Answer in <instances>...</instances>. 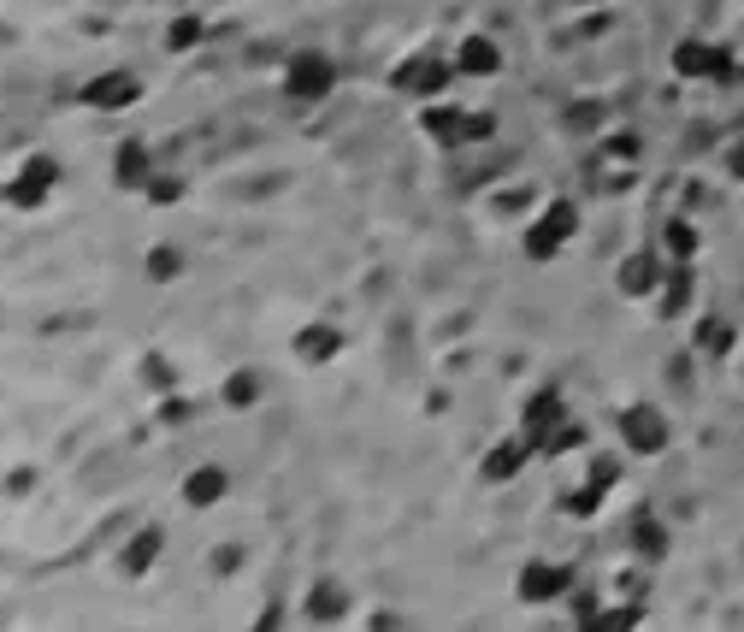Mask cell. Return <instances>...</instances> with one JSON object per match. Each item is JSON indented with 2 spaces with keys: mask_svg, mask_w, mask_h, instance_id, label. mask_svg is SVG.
I'll list each match as a JSON object with an SVG mask.
<instances>
[{
  "mask_svg": "<svg viewBox=\"0 0 744 632\" xmlns=\"http://www.w3.org/2000/svg\"><path fill=\"white\" fill-rule=\"evenodd\" d=\"M668 249H674V254L685 260V254L697 249V231H691V225H668Z\"/></svg>",
  "mask_w": 744,
  "mask_h": 632,
  "instance_id": "obj_27",
  "label": "cell"
},
{
  "mask_svg": "<svg viewBox=\"0 0 744 632\" xmlns=\"http://www.w3.org/2000/svg\"><path fill=\"white\" fill-rule=\"evenodd\" d=\"M54 190H60V160H54V154H24L18 172L6 178V201H12L18 213H42Z\"/></svg>",
  "mask_w": 744,
  "mask_h": 632,
  "instance_id": "obj_1",
  "label": "cell"
},
{
  "mask_svg": "<svg viewBox=\"0 0 744 632\" xmlns=\"http://www.w3.org/2000/svg\"><path fill=\"white\" fill-rule=\"evenodd\" d=\"M561 420H567V408H561L556 390H538V396L526 402V438H532V443L544 438L550 426H561Z\"/></svg>",
  "mask_w": 744,
  "mask_h": 632,
  "instance_id": "obj_16",
  "label": "cell"
},
{
  "mask_svg": "<svg viewBox=\"0 0 744 632\" xmlns=\"http://www.w3.org/2000/svg\"><path fill=\"white\" fill-rule=\"evenodd\" d=\"M160 420H166V426H184V420H189V402L166 390V396H160Z\"/></svg>",
  "mask_w": 744,
  "mask_h": 632,
  "instance_id": "obj_25",
  "label": "cell"
},
{
  "mask_svg": "<svg viewBox=\"0 0 744 632\" xmlns=\"http://www.w3.org/2000/svg\"><path fill=\"white\" fill-rule=\"evenodd\" d=\"M142 384H148V390H160V396H166V390H172V384H178V367H172V361H166V355H160V349H148V355H142Z\"/></svg>",
  "mask_w": 744,
  "mask_h": 632,
  "instance_id": "obj_21",
  "label": "cell"
},
{
  "mask_svg": "<svg viewBox=\"0 0 744 632\" xmlns=\"http://www.w3.org/2000/svg\"><path fill=\"white\" fill-rule=\"evenodd\" d=\"M620 438H626V449H638V455H656V449H668V420L656 408H626L620 414Z\"/></svg>",
  "mask_w": 744,
  "mask_h": 632,
  "instance_id": "obj_6",
  "label": "cell"
},
{
  "mask_svg": "<svg viewBox=\"0 0 744 632\" xmlns=\"http://www.w3.org/2000/svg\"><path fill=\"white\" fill-rule=\"evenodd\" d=\"M136 95H142V83H136L130 71H101L95 83H83V89H77V101H83L89 113H124Z\"/></svg>",
  "mask_w": 744,
  "mask_h": 632,
  "instance_id": "obj_4",
  "label": "cell"
},
{
  "mask_svg": "<svg viewBox=\"0 0 744 632\" xmlns=\"http://www.w3.org/2000/svg\"><path fill=\"white\" fill-rule=\"evenodd\" d=\"M290 349H296V361H308V367H325V361H331V355L343 349V337H337L331 325H302Z\"/></svg>",
  "mask_w": 744,
  "mask_h": 632,
  "instance_id": "obj_12",
  "label": "cell"
},
{
  "mask_svg": "<svg viewBox=\"0 0 744 632\" xmlns=\"http://www.w3.org/2000/svg\"><path fill=\"white\" fill-rule=\"evenodd\" d=\"M0 201H6V184H0Z\"/></svg>",
  "mask_w": 744,
  "mask_h": 632,
  "instance_id": "obj_32",
  "label": "cell"
},
{
  "mask_svg": "<svg viewBox=\"0 0 744 632\" xmlns=\"http://www.w3.org/2000/svg\"><path fill=\"white\" fill-rule=\"evenodd\" d=\"M308 615H313V621H343V585H313V591H308Z\"/></svg>",
  "mask_w": 744,
  "mask_h": 632,
  "instance_id": "obj_20",
  "label": "cell"
},
{
  "mask_svg": "<svg viewBox=\"0 0 744 632\" xmlns=\"http://www.w3.org/2000/svg\"><path fill=\"white\" fill-rule=\"evenodd\" d=\"M455 71L437 60V54H414V60H402L390 71V83L402 89V95H443V83H449Z\"/></svg>",
  "mask_w": 744,
  "mask_h": 632,
  "instance_id": "obj_5",
  "label": "cell"
},
{
  "mask_svg": "<svg viewBox=\"0 0 744 632\" xmlns=\"http://www.w3.org/2000/svg\"><path fill=\"white\" fill-rule=\"evenodd\" d=\"M491 136H496L491 113H467V142H491Z\"/></svg>",
  "mask_w": 744,
  "mask_h": 632,
  "instance_id": "obj_26",
  "label": "cell"
},
{
  "mask_svg": "<svg viewBox=\"0 0 744 632\" xmlns=\"http://www.w3.org/2000/svg\"><path fill=\"white\" fill-rule=\"evenodd\" d=\"M148 201H154V207H172V201H184V184H178V178H166V172H154V178H148Z\"/></svg>",
  "mask_w": 744,
  "mask_h": 632,
  "instance_id": "obj_23",
  "label": "cell"
},
{
  "mask_svg": "<svg viewBox=\"0 0 744 632\" xmlns=\"http://www.w3.org/2000/svg\"><path fill=\"white\" fill-rule=\"evenodd\" d=\"M632 538H638V550L662 556V526H656V520H638V526H632Z\"/></svg>",
  "mask_w": 744,
  "mask_h": 632,
  "instance_id": "obj_24",
  "label": "cell"
},
{
  "mask_svg": "<svg viewBox=\"0 0 744 632\" xmlns=\"http://www.w3.org/2000/svg\"><path fill=\"white\" fill-rule=\"evenodd\" d=\"M532 449H538V443L526 438V432H520V438H508V443H491V455H485V479H514V473H520V467H526V455H532Z\"/></svg>",
  "mask_w": 744,
  "mask_h": 632,
  "instance_id": "obj_11",
  "label": "cell"
},
{
  "mask_svg": "<svg viewBox=\"0 0 744 632\" xmlns=\"http://www.w3.org/2000/svg\"><path fill=\"white\" fill-rule=\"evenodd\" d=\"M166 48H172V54L201 48V18H172V24H166Z\"/></svg>",
  "mask_w": 744,
  "mask_h": 632,
  "instance_id": "obj_22",
  "label": "cell"
},
{
  "mask_svg": "<svg viewBox=\"0 0 744 632\" xmlns=\"http://www.w3.org/2000/svg\"><path fill=\"white\" fill-rule=\"evenodd\" d=\"M656 284H662V272H656L650 254H632V260L620 266V290H626V296H650Z\"/></svg>",
  "mask_w": 744,
  "mask_h": 632,
  "instance_id": "obj_18",
  "label": "cell"
},
{
  "mask_svg": "<svg viewBox=\"0 0 744 632\" xmlns=\"http://www.w3.org/2000/svg\"><path fill=\"white\" fill-rule=\"evenodd\" d=\"M674 71H680V77L727 83V77H733V54H727V48H709V42H685L680 54H674Z\"/></svg>",
  "mask_w": 744,
  "mask_h": 632,
  "instance_id": "obj_7",
  "label": "cell"
},
{
  "mask_svg": "<svg viewBox=\"0 0 744 632\" xmlns=\"http://www.w3.org/2000/svg\"><path fill=\"white\" fill-rule=\"evenodd\" d=\"M455 71H467V77H491V71H502V48H496L491 36H467L461 54H455Z\"/></svg>",
  "mask_w": 744,
  "mask_h": 632,
  "instance_id": "obj_13",
  "label": "cell"
},
{
  "mask_svg": "<svg viewBox=\"0 0 744 632\" xmlns=\"http://www.w3.org/2000/svg\"><path fill=\"white\" fill-rule=\"evenodd\" d=\"M638 621H644V609H609V615L597 609V627H638Z\"/></svg>",
  "mask_w": 744,
  "mask_h": 632,
  "instance_id": "obj_28",
  "label": "cell"
},
{
  "mask_svg": "<svg viewBox=\"0 0 744 632\" xmlns=\"http://www.w3.org/2000/svg\"><path fill=\"white\" fill-rule=\"evenodd\" d=\"M6 491H12V497H24V491H36V473H30V467H18V473L6 479Z\"/></svg>",
  "mask_w": 744,
  "mask_h": 632,
  "instance_id": "obj_31",
  "label": "cell"
},
{
  "mask_svg": "<svg viewBox=\"0 0 744 632\" xmlns=\"http://www.w3.org/2000/svg\"><path fill=\"white\" fill-rule=\"evenodd\" d=\"M567 585H573V573H567V568H550V562H526L514 591H520V603H556Z\"/></svg>",
  "mask_w": 744,
  "mask_h": 632,
  "instance_id": "obj_9",
  "label": "cell"
},
{
  "mask_svg": "<svg viewBox=\"0 0 744 632\" xmlns=\"http://www.w3.org/2000/svg\"><path fill=\"white\" fill-rule=\"evenodd\" d=\"M585 125H603V107H591V101H585V107H573V113H567V130H585Z\"/></svg>",
  "mask_w": 744,
  "mask_h": 632,
  "instance_id": "obj_29",
  "label": "cell"
},
{
  "mask_svg": "<svg viewBox=\"0 0 744 632\" xmlns=\"http://www.w3.org/2000/svg\"><path fill=\"white\" fill-rule=\"evenodd\" d=\"M703 343H709V349H727V343H733V325H721V319H715V325L703 331Z\"/></svg>",
  "mask_w": 744,
  "mask_h": 632,
  "instance_id": "obj_30",
  "label": "cell"
},
{
  "mask_svg": "<svg viewBox=\"0 0 744 632\" xmlns=\"http://www.w3.org/2000/svg\"><path fill=\"white\" fill-rule=\"evenodd\" d=\"M573 231H579V207H573V201H550V207L538 213V225L526 231V254H532V260H556L561 243H567Z\"/></svg>",
  "mask_w": 744,
  "mask_h": 632,
  "instance_id": "obj_3",
  "label": "cell"
},
{
  "mask_svg": "<svg viewBox=\"0 0 744 632\" xmlns=\"http://www.w3.org/2000/svg\"><path fill=\"white\" fill-rule=\"evenodd\" d=\"M219 396H225V408H254V402L266 396V373L243 367V373H231V379H225V390H219Z\"/></svg>",
  "mask_w": 744,
  "mask_h": 632,
  "instance_id": "obj_17",
  "label": "cell"
},
{
  "mask_svg": "<svg viewBox=\"0 0 744 632\" xmlns=\"http://www.w3.org/2000/svg\"><path fill=\"white\" fill-rule=\"evenodd\" d=\"M142 266H148L154 284H172V278H184V249H178V243H154Z\"/></svg>",
  "mask_w": 744,
  "mask_h": 632,
  "instance_id": "obj_19",
  "label": "cell"
},
{
  "mask_svg": "<svg viewBox=\"0 0 744 632\" xmlns=\"http://www.w3.org/2000/svg\"><path fill=\"white\" fill-rule=\"evenodd\" d=\"M231 491V473L219 467V461H201V467H189L184 485H178V497H184V508H213L219 497Z\"/></svg>",
  "mask_w": 744,
  "mask_h": 632,
  "instance_id": "obj_8",
  "label": "cell"
},
{
  "mask_svg": "<svg viewBox=\"0 0 744 632\" xmlns=\"http://www.w3.org/2000/svg\"><path fill=\"white\" fill-rule=\"evenodd\" d=\"M420 130L432 136L437 148H455V142H467V113H461V107H426Z\"/></svg>",
  "mask_w": 744,
  "mask_h": 632,
  "instance_id": "obj_14",
  "label": "cell"
},
{
  "mask_svg": "<svg viewBox=\"0 0 744 632\" xmlns=\"http://www.w3.org/2000/svg\"><path fill=\"white\" fill-rule=\"evenodd\" d=\"M160 544H166V532H160V526H142V532H136V538L124 544V573H130V579H142V573L154 568Z\"/></svg>",
  "mask_w": 744,
  "mask_h": 632,
  "instance_id": "obj_15",
  "label": "cell"
},
{
  "mask_svg": "<svg viewBox=\"0 0 744 632\" xmlns=\"http://www.w3.org/2000/svg\"><path fill=\"white\" fill-rule=\"evenodd\" d=\"M148 178H154V160H148V148L142 142H119V154H113V184L119 190H148Z\"/></svg>",
  "mask_w": 744,
  "mask_h": 632,
  "instance_id": "obj_10",
  "label": "cell"
},
{
  "mask_svg": "<svg viewBox=\"0 0 744 632\" xmlns=\"http://www.w3.org/2000/svg\"><path fill=\"white\" fill-rule=\"evenodd\" d=\"M331 89H337V65L325 60V54H296V60L284 65V95L290 101L308 107V101H325Z\"/></svg>",
  "mask_w": 744,
  "mask_h": 632,
  "instance_id": "obj_2",
  "label": "cell"
}]
</instances>
